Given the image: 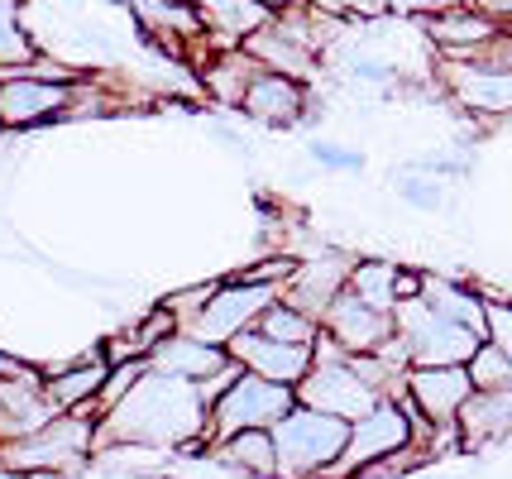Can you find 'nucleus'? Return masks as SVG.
Segmentation results:
<instances>
[{
    "instance_id": "nucleus-1",
    "label": "nucleus",
    "mask_w": 512,
    "mask_h": 479,
    "mask_svg": "<svg viewBox=\"0 0 512 479\" xmlns=\"http://www.w3.org/2000/svg\"><path fill=\"white\" fill-rule=\"evenodd\" d=\"M206 417L211 408L201 403L192 379L163 374L149 365V374L115 403L111 412L96 417L91 451L101 456L106 446H154L173 456H206Z\"/></svg>"
},
{
    "instance_id": "nucleus-2",
    "label": "nucleus",
    "mask_w": 512,
    "mask_h": 479,
    "mask_svg": "<svg viewBox=\"0 0 512 479\" xmlns=\"http://www.w3.org/2000/svg\"><path fill=\"white\" fill-rule=\"evenodd\" d=\"M96 417H101V403H87V408L58 412L39 432L10 436V441H0V465H10V470H20V475H29V470L77 475L87 460H96V451H91Z\"/></svg>"
},
{
    "instance_id": "nucleus-3",
    "label": "nucleus",
    "mask_w": 512,
    "mask_h": 479,
    "mask_svg": "<svg viewBox=\"0 0 512 479\" xmlns=\"http://www.w3.org/2000/svg\"><path fill=\"white\" fill-rule=\"evenodd\" d=\"M350 441V422L321 408L292 403L283 422H273L278 446V479H321Z\"/></svg>"
},
{
    "instance_id": "nucleus-4",
    "label": "nucleus",
    "mask_w": 512,
    "mask_h": 479,
    "mask_svg": "<svg viewBox=\"0 0 512 479\" xmlns=\"http://www.w3.org/2000/svg\"><path fill=\"white\" fill-rule=\"evenodd\" d=\"M383 393L364 374L355 369V360L340 350V345L321 331L312 345V369L302 374V384H297V403H307V408H321L331 412V417H345V422H355L364 412L379 403Z\"/></svg>"
},
{
    "instance_id": "nucleus-5",
    "label": "nucleus",
    "mask_w": 512,
    "mask_h": 479,
    "mask_svg": "<svg viewBox=\"0 0 512 479\" xmlns=\"http://www.w3.org/2000/svg\"><path fill=\"white\" fill-rule=\"evenodd\" d=\"M292 403H297V388L292 384H273V379H264V374H249L245 369V374L211 403V417H206V446H211V441H225V436H235V432L273 427V422L288 417Z\"/></svg>"
},
{
    "instance_id": "nucleus-6",
    "label": "nucleus",
    "mask_w": 512,
    "mask_h": 479,
    "mask_svg": "<svg viewBox=\"0 0 512 479\" xmlns=\"http://www.w3.org/2000/svg\"><path fill=\"white\" fill-rule=\"evenodd\" d=\"M393 326H398L402 345H407V360L412 365H469V355L479 350V331H469L460 321L441 317L436 307H426L422 297L398 302L393 307Z\"/></svg>"
},
{
    "instance_id": "nucleus-7",
    "label": "nucleus",
    "mask_w": 512,
    "mask_h": 479,
    "mask_svg": "<svg viewBox=\"0 0 512 479\" xmlns=\"http://www.w3.org/2000/svg\"><path fill=\"white\" fill-rule=\"evenodd\" d=\"M436 77H441V92L469 115H512V68L498 63L489 48L455 58L441 53L436 58Z\"/></svg>"
},
{
    "instance_id": "nucleus-8",
    "label": "nucleus",
    "mask_w": 512,
    "mask_h": 479,
    "mask_svg": "<svg viewBox=\"0 0 512 479\" xmlns=\"http://www.w3.org/2000/svg\"><path fill=\"white\" fill-rule=\"evenodd\" d=\"M412 441V417L402 412L398 398H379L374 408L350 422V441L335 456V465L321 479H359V470H369L374 460H383L388 451H398Z\"/></svg>"
},
{
    "instance_id": "nucleus-9",
    "label": "nucleus",
    "mask_w": 512,
    "mask_h": 479,
    "mask_svg": "<svg viewBox=\"0 0 512 479\" xmlns=\"http://www.w3.org/2000/svg\"><path fill=\"white\" fill-rule=\"evenodd\" d=\"M77 82H48V77H34L24 68L0 72V130H34L48 120H67Z\"/></svg>"
},
{
    "instance_id": "nucleus-10",
    "label": "nucleus",
    "mask_w": 512,
    "mask_h": 479,
    "mask_svg": "<svg viewBox=\"0 0 512 479\" xmlns=\"http://www.w3.org/2000/svg\"><path fill=\"white\" fill-rule=\"evenodd\" d=\"M273 297H278V288H268V283L221 278L211 302L201 307V317L192 326H182V331H192V336H201V341H211V345H230L240 331H249L259 321V312H264Z\"/></svg>"
},
{
    "instance_id": "nucleus-11",
    "label": "nucleus",
    "mask_w": 512,
    "mask_h": 479,
    "mask_svg": "<svg viewBox=\"0 0 512 479\" xmlns=\"http://www.w3.org/2000/svg\"><path fill=\"white\" fill-rule=\"evenodd\" d=\"M350 269H355V254H340V250H321L312 259H297V269H292V278L283 283L278 297L292 302L297 312H307L321 326V317L331 312V302L350 288Z\"/></svg>"
},
{
    "instance_id": "nucleus-12",
    "label": "nucleus",
    "mask_w": 512,
    "mask_h": 479,
    "mask_svg": "<svg viewBox=\"0 0 512 479\" xmlns=\"http://www.w3.org/2000/svg\"><path fill=\"white\" fill-rule=\"evenodd\" d=\"M240 115H249L254 125H268V130H288L297 120H321L312 111V82H297L283 72H259L240 101Z\"/></svg>"
},
{
    "instance_id": "nucleus-13",
    "label": "nucleus",
    "mask_w": 512,
    "mask_h": 479,
    "mask_svg": "<svg viewBox=\"0 0 512 479\" xmlns=\"http://www.w3.org/2000/svg\"><path fill=\"white\" fill-rule=\"evenodd\" d=\"M321 331L331 336L345 355H369V350H379L398 326H393V312H379V307H369L359 293H345L331 302V312L321 317Z\"/></svg>"
},
{
    "instance_id": "nucleus-14",
    "label": "nucleus",
    "mask_w": 512,
    "mask_h": 479,
    "mask_svg": "<svg viewBox=\"0 0 512 479\" xmlns=\"http://www.w3.org/2000/svg\"><path fill=\"white\" fill-rule=\"evenodd\" d=\"M474 393L465 365H412L407 369V398L422 408V417L431 427H446L460 417V408Z\"/></svg>"
},
{
    "instance_id": "nucleus-15",
    "label": "nucleus",
    "mask_w": 512,
    "mask_h": 479,
    "mask_svg": "<svg viewBox=\"0 0 512 479\" xmlns=\"http://www.w3.org/2000/svg\"><path fill=\"white\" fill-rule=\"evenodd\" d=\"M240 48H245L264 72H283V77H297V82H316V77H321V53L307 48L302 39H292L273 15H268L259 29H249L245 39H240Z\"/></svg>"
},
{
    "instance_id": "nucleus-16",
    "label": "nucleus",
    "mask_w": 512,
    "mask_h": 479,
    "mask_svg": "<svg viewBox=\"0 0 512 479\" xmlns=\"http://www.w3.org/2000/svg\"><path fill=\"white\" fill-rule=\"evenodd\" d=\"M240 365L249 369V374H264V379H273V384H302V374L312 369V345H288V341H273V336H264V331H240L235 341L225 345Z\"/></svg>"
},
{
    "instance_id": "nucleus-17",
    "label": "nucleus",
    "mask_w": 512,
    "mask_h": 479,
    "mask_svg": "<svg viewBox=\"0 0 512 479\" xmlns=\"http://www.w3.org/2000/svg\"><path fill=\"white\" fill-rule=\"evenodd\" d=\"M0 417H5V441L24 432H39L44 422L58 417V408L44 393V369H20V374H0Z\"/></svg>"
},
{
    "instance_id": "nucleus-18",
    "label": "nucleus",
    "mask_w": 512,
    "mask_h": 479,
    "mask_svg": "<svg viewBox=\"0 0 512 479\" xmlns=\"http://www.w3.org/2000/svg\"><path fill=\"white\" fill-rule=\"evenodd\" d=\"M460 427V446L469 451H489L498 441L512 436V388H474L469 403L455 417Z\"/></svg>"
},
{
    "instance_id": "nucleus-19",
    "label": "nucleus",
    "mask_w": 512,
    "mask_h": 479,
    "mask_svg": "<svg viewBox=\"0 0 512 479\" xmlns=\"http://www.w3.org/2000/svg\"><path fill=\"white\" fill-rule=\"evenodd\" d=\"M106 374H111V360H106V350H91L82 360H72V365H58V369H44V393L48 403L58 412H72V408H87L101 398V388H106Z\"/></svg>"
},
{
    "instance_id": "nucleus-20",
    "label": "nucleus",
    "mask_w": 512,
    "mask_h": 479,
    "mask_svg": "<svg viewBox=\"0 0 512 479\" xmlns=\"http://www.w3.org/2000/svg\"><path fill=\"white\" fill-rule=\"evenodd\" d=\"M230 360V350L225 345H211L192 336V331H173V336H163V341L149 350V365L163 369V374H178V379H206V374H216V369Z\"/></svg>"
},
{
    "instance_id": "nucleus-21",
    "label": "nucleus",
    "mask_w": 512,
    "mask_h": 479,
    "mask_svg": "<svg viewBox=\"0 0 512 479\" xmlns=\"http://www.w3.org/2000/svg\"><path fill=\"white\" fill-rule=\"evenodd\" d=\"M426 39L436 44V53H455V58H469V53H479V48H489L503 29L493 20H484L479 10H469V5H455L446 15H431L422 20Z\"/></svg>"
},
{
    "instance_id": "nucleus-22",
    "label": "nucleus",
    "mask_w": 512,
    "mask_h": 479,
    "mask_svg": "<svg viewBox=\"0 0 512 479\" xmlns=\"http://www.w3.org/2000/svg\"><path fill=\"white\" fill-rule=\"evenodd\" d=\"M259 72H264V68L249 58L245 48H216V53H211V58L197 68V77H201V92L211 96L216 106H225V111H240L249 82H254Z\"/></svg>"
},
{
    "instance_id": "nucleus-23",
    "label": "nucleus",
    "mask_w": 512,
    "mask_h": 479,
    "mask_svg": "<svg viewBox=\"0 0 512 479\" xmlns=\"http://www.w3.org/2000/svg\"><path fill=\"white\" fill-rule=\"evenodd\" d=\"M206 456L221 460L225 470H240L249 479H278V446H273V427H254V432H235L225 441H211Z\"/></svg>"
},
{
    "instance_id": "nucleus-24",
    "label": "nucleus",
    "mask_w": 512,
    "mask_h": 479,
    "mask_svg": "<svg viewBox=\"0 0 512 479\" xmlns=\"http://www.w3.org/2000/svg\"><path fill=\"white\" fill-rule=\"evenodd\" d=\"M422 302L426 307H436L441 317L460 321L469 331H479L484 336V321H489V297L479 293V288H469L460 278H446V274H426L422 278Z\"/></svg>"
},
{
    "instance_id": "nucleus-25",
    "label": "nucleus",
    "mask_w": 512,
    "mask_h": 479,
    "mask_svg": "<svg viewBox=\"0 0 512 479\" xmlns=\"http://www.w3.org/2000/svg\"><path fill=\"white\" fill-rule=\"evenodd\" d=\"M173 331H178V321H173V312L158 302V307H149L139 321H130V326H120L115 336H106L101 350H106L111 365H120V360H149V350H154L163 336H173Z\"/></svg>"
},
{
    "instance_id": "nucleus-26",
    "label": "nucleus",
    "mask_w": 512,
    "mask_h": 479,
    "mask_svg": "<svg viewBox=\"0 0 512 479\" xmlns=\"http://www.w3.org/2000/svg\"><path fill=\"white\" fill-rule=\"evenodd\" d=\"M44 48L24 29V0H0V72L29 68Z\"/></svg>"
},
{
    "instance_id": "nucleus-27",
    "label": "nucleus",
    "mask_w": 512,
    "mask_h": 479,
    "mask_svg": "<svg viewBox=\"0 0 512 479\" xmlns=\"http://www.w3.org/2000/svg\"><path fill=\"white\" fill-rule=\"evenodd\" d=\"M393 283H398V264H393V259H355V269H350V293H359L369 307H379V312H393V307H398Z\"/></svg>"
},
{
    "instance_id": "nucleus-28",
    "label": "nucleus",
    "mask_w": 512,
    "mask_h": 479,
    "mask_svg": "<svg viewBox=\"0 0 512 479\" xmlns=\"http://www.w3.org/2000/svg\"><path fill=\"white\" fill-rule=\"evenodd\" d=\"M254 331H264V336L288 341V345H316V336H321V326H316L307 312H297L292 302H283V297H273L264 312H259Z\"/></svg>"
},
{
    "instance_id": "nucleus-29",
    "label": "nucleus",
    "mask_w": 512,
    "mask_h": 479,
    "mask_svg": "<svg viewBox=\"0 0 512 479\" xmlns=\"http://www.w3.org/2000/svg\"><path fill=\"white\" fill-rule=\"evenodd\" d=\"M469 379L474 388H512V355L498 350L493 341H479V350L469 355Z\"/></svg>"
},
{
    "instance_id": "nucleus-30",
    "label": "nucleus",
    "mask_w": 512,
    "mask_h": 479,
    "mask_svg": "<svg viewBox=\"0 0 512 479\" xmlns=\"http://www.w3.org/2000/svg\"><path fill=\"white\" fill-rule=\"evenodd\" d=\"M144 374H149V360H120V365H111L106 388H101V398H96V403H101V412H111L115 403H120V398H125L139 379H144Z\"/></svg>"
},
{
    "instance_id": "nucleus-31",
    "label": "nucleus",
    "mask_w": 512,
    "mask_h": 479,
    "mask_svg": "<svg viewBox=\"0 0 512 479\" xmlns=\"http://www.w3.org/2000/svg\"><path fill=\"white\" fill-rule=\"evenodd\" d=\"M216 283H221V278H211V283H197V288H182V293H168V297H163V307L173 312V321H178V331H182V326H192V321L201 317V307L211 302V293H216Z\"/></svg>"
},
{
    "instance_id": "nucleus-32",
    "label": "nucleus",
    "mask_w": 512,
    "mask_h": 479,
    "mask_svg": "<svg viewBox=\"0 0 512 479\" xmlns=\"http://www.w3.org/2000/svg\"><path fill=\"white\" fill-rule=\"evenodd\" d=\"M307 154H312V163L326 168V173H364V154L345 149V144H331V139H312Z\"/></svg>"
},
{
    "instance_id": "nucleus-33",
    "label": "nucleus",
    "mask_w": 512,
    "mask_h": 479,
    "mask_svg": "<svg viewBox=\"0 0 512 479\" xmlns=\"http://www.w3.org/2000/svg\"><path fill=\"white\" fill-rule=\"evenodd\" d=\"M398 192H402V202L422 206V211H436V206H441V183H431V178H422V173H402Z\"/></svg>"
},
{
    "instance_id": "nucleus-34",
    "label": "nucleus",
    "mask_w": 512,
    "mask_h": 479,
    "mask_svg": "<svg viewBox=\"0 0 512 479\" xmlns=\"http://www.w3.org/2000/svg\"><path fill=\"white\" fill-rule=\"evenodd\" d=\"M240 374H245V365H240V360L230 355V360H225V365L216 369V374H206V379H197V393H201V403L211 408V403H216V398H221V393H225V388H230V384H235Z\"/></svg>"
},
{
    "instance_id": "nucleus-35",
    "label": "nucleus",
    "mask_w": 512,
    "mask_h": 479,
    "mask_svg": "<svg viewBox=\"0 0 512 479\" xmlns=\"http://www.w3.org/2000/svg\"><path fill=\"white\" fill-rule=\"evenodd\" d=\"M484 341L512 355V302H489V321H484Z\"/></svg>"
},
{
    "instance_id": "nucleus-36",
    "label": "nucleus",
    "mask_w": 512,
    "mask_h": 479,
    "mask_svg": "<svg viewBox=\"0 0 512 479\" xmlns=\"http://www.w3.org/2000/svg\"><path fill=\"white\" fill-rule=\"evenodd\" d=\"M469 10H479L484 20H493L498 29H512V0H460Z\"/></svg>"
},
{
    "instance_id": "nucleus-37",
    "label": "nucleus",
    "mask_w": 512,
    "mask_h": 479,
    "mask_svg": "<svg viewBox=\"0 0 512 479\" xmlns=\"http://www.w3.org/2000/svg\"><path fill=\"white\" fill-rule=\"evenodd\" d=\"M350 72H355L359 82H369V87H388V82H393V68H388V63H374V58H355Z\"/></svg>"
},
{
    "instance_id": "nucleus-38",
    "label": "nucleus",
    "mask_w": 512,
    "mask_h": 479,
    "mask_svg": "<svg viewBox=\"0 0 512 479\" xmlns=\"http://www.w3.org/2000/svg\"><path fill=\"white\" fill-rule=\"evenodd\" d=\"M422 269H402L398 264V283H393V293H398V302H412V297H422Z\"/></svg>"
},
{
    "instance_id": "nucleus-39",
    "label": "nucleus",
    "mask_w": 512,
    "mask_h": 479,
    "mask_svg": "<svg viewBox=\"0 0 512 479\" xmlns=\"http://www.w3.org/2000/svg\"><path fill=\"white\" fill-rule=\"evenodd\" d=\"M20 369H29V365H24V360H15V355H5V350H0V374H20Z\"/></svg>"
},
{
    "instance_id": "nucleus-40",
    "label": "nucleus",
    "mask_w": 512,
    "mask_h": 479,
    "mask_svg": "<svg viewBox=\"0 0 512 479\" xmlns=\"http://www.w3.org/2000/svg\"><path fill=\"white\" fill-rule=\"evenodd\" d=\"M254 5H264V10H268V15H278V10H288V5H292V0H254Z\"/></svg>"
},
{
    "instance_id": "nucleus-41",
    "label": "nucleus",
    "mask_w": 512,
    "mask_h": 479,
    "mask_svg": "<svg viewBox=\"0 0 512 479\" xmlns=\"http://www.w3.org/2000/svg\"><path fill=\"white\" fill-rule=\"evenodd\" d=\"M24 479H67V475H58V470H29Z\"/></svg>"
}]
</instances>
